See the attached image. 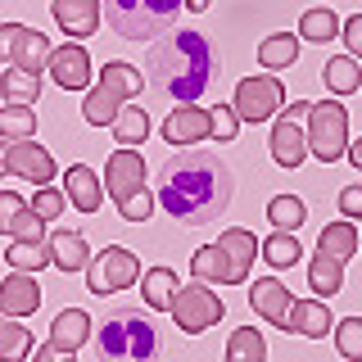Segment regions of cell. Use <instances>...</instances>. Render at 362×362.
Wrapping results in <instances>:
<instances>
[{"mask_svg":"<svg viewBox=\"0 0 362 362\" xmlns=\"http://www.w3.org/2000/svg\"><path fill=\"white\" fill-rule=\"evenodd\" d=\"M231 195L235 177L213 150H181L158 168V204L168 218L186 226L218 222L231 209Z\"/></svg>","mask_w":362,"mask_h":362,"instance_id":"6da1fadb","label":"cell"},{"mask_svg":"<svg viewBox=\"0 0 362 362\" xmlns=\"http://www.w3.org/2000/svg\"><path fill=\"white\" fill-rule=\"evenodd\" d=\"M218 50L204 32H163L150 50H145V82H150L154 95L177 100V105H195L204 90L213 86V73H218Z\"/></svg>","mask_w":362,"mask_h":362,"instance_id":"7a4b0ae2","label":"cell"},{"mask_svg":"<svg viewBox=\"0 0 362 362\" xmlns=\"http://www.w3.org/2000/svg\"><path fill=\"white\" fill-rule=\"evenodd\" d=\"M168 349L163 326L145 308H113L90 331V358L95 362H158Z\"/></svg>","mask_w":362,"mask_h":362,"instance_id":"3957f363","label":"cell"},{"mask_svg":"<svg viewBox=\"0 0 362 362\" xmlns=\"http://www.w3.org/2000/svg\"><path fill=\"white\" fill-rule=\"evenodd\" d=\"M181 5L186 0H105V14L122 41H150L173 32V23L181 18Z\"/></svg>","mask_w":362,"mask_h":362,"instance_id":"277c9868","label":"cell"},{"mask_svg":"<svg viewBox=\"0 0 362 362\" xmlns=\"http://www.w3.org/2000/svg\"><path fill=\"white\" fill-rule=\"evenodd\" d=\"M105 186H109V199L118 204L122 222H145L154 213V199H150V190H145V158L136 150H113L109 154Z\"/></svg>","mask_w":362,"mask_h":362,"instance_id":"5b68a950","label":"cell"},{"mask_svg":"<svg viewBox=\"0 0 362 362\" xmlns=\"http://www.w3.org/2000/svg\"><path fill=\"white\" fill-rule=\"evenodd\" d=\"M141 90H145V73H141V68H132V64H122V59H109L105 68H100L95 90H90L86 105H82L86 122H90V127H113L122 100L141 95Z\"/></svg>","mask_w":362,"mask_h":362,"instance_id":"8992f818","label":"cell"},{"mask_svg":"<svg viewBox=\"0 0 362 362\" xmlns=\"http://www.w3.org/2000/svg\"><path fill=\"white\" fill-rule=\"evenodd\" d=\"M308 154H317L322 163L349 154V109L339 100H322L308 109Z\"/></svg>","mask_w":362,"mask_h":362,"instance_id":"52a82bcc","label":"cell"},{"mask_svg":"<svg viewBox=\"0 0 362 362\" xmlns=\"http://www.w3.org/2000/svg\"><path fill=\"white\" fill-rule=\"evenodd\" d=\"M141 281V258L122 245H109L105 254H90V267H86V290L109 299L113 290H127Z\"/></svg>","mask_w":362,"mask_h":362,"instance_id":"ba28073f","label":"cell"},{"mask_svg":"<svg viewBox=\"0 0 362 362\" xmlns=\"http://www.w3.org/2000/svg\"><path fill=\"white\" fill-rule=\"evenodd\" d=\"M173 322L181 326L186 335H204L209 326H218L222 322V313H226V303L213 294L204 281H195V286H181L177 290V299H173Z\"/></svg>","mask_w":362,"mask_h":362,"instance_id":"9c48e42d","label":"cell"},{"mask_svg":"<svg viewBox=\"0 0 362 362\" xmlns=\"http://www.w3.org/2000/svg\"><path fill=\"white\" fill-rule=\"evenodd\" d=\"M231 109L240 113V122H267V118H276V113L286 109V86H281L272 73H254V77H245V82L235 86Z\"/></svg>","mask_w":362,"mask_h":362,"instance_id":"30bf717a","label":"cell"},{"mask_svg":"<svg viewBox=\"0 0 362 362\" xmlns=\"http://www.w3.org/2000/svg\"><path fill=\"white\" fill-rule=\"evenodd\" d=\"M5 168L23 181H37V186H50L54 181V158L37 141H9L5 145Z\"/></svg>","mask_w":362,"mask_h":362,"instance_id":"8fae6325","label":"cell"},{"mask_svg":"<svg viewBox=\"0 0 362 362\" xmlns=\"http://www.w3.org/2000/svg\"><path fill=\"white\" fill-rule=\"evenodd\" d=\"M0 235H9V240H45V222L14 190H0Z\"/></svg>","mask_w":362,"mask_h":362,"instance_id":"7c38bea8","label":"cell"},{"mask_svg":"<svg viewBox=\"0 0 362 362\" xmlns=\"http://www.w3.org/2000/svg\"><path fill=\"white\" fill-rule=\"evenodd\" d=\"M45 73L54 77V86L82 90V86L90 82V54H86V45L68 41V45H59V50H50V64H45Z\"/></svg>","mask_w":362,"mask_h":362,"instance_id":"4fadbf2b","label":"cell"},{"mask_svg":"<svg viewBox=\"0 0 362 362\" xmlns=\"http://www.w3.org/2000/svg\"><path fill=\"white\" fill-rule=\"evenodd\" d=\"M213 136V113L209 109H195V105H181L168 113L163 122V141L168 145H199Z\"/></svg>","mask_w":362,"mask_h":362,"instance_id":"5bb4252c","label":"cell"},{"mask_svg":"<svg viewBox=\"0 0 362 362\" xmlns=\"http://www.w3.org/2000/svg\"><path fill=\"white\" fill-rule=\"evenodd\" d=\"M41 308V286L32 272H9L5 281H0V313L5 317H32Z\"/></svg>","mask_w":362,"mask_h":362,"instance_id":"9a60e30c","label":"cell"},{"mask_svg":"<svg viewBox=\"0 0 362 362\" xmlns=\"http://www.w3.org/2000/svg\"><path fill=\"white\" fill-rule=\"evenodd\" d=\"M272 158H276L281 168H299L303 158H308V132H303L286 109L272 122Z\"/></svg>","mask_w":362,"mask_h":362,"instance_id":"2e32d148","label":"cell"},{"mask_svg":"<svg viewBox=\"0 0 362 362\" xmlns=\"http://www.w3.org/2000/svg\"><path fill=\"white\" fill-rule=\"evenodd\" d=\"M281 331L308 335V339H326V331H335V317H331V308H326V299H294Z\"/></svg>","mask_w":362,"mask_h":362,"instance_id":"e0dca14e","label":"cell"},{"mask_svg":"<svg viewBox=\"0 0 362 362\" xmlns=\"http://www.w3.org/2000/svg\"><path fill=\"white\" fill-rule=\"evenodd\" d=\"M54 23L68 32V37H90L100 28V14H105V0H50Z\"/></svg>","mask_w":362,"mask_h":362,"instance_id":"ac0fdd59","label":"cell"},{"mask_svg":"<svg viewBox=\"0 0 362 362\" xmlns=\"http://www.w3.org/2000/svg\"><path fill=\"white\" fill-rule=\"evenodd\" d=\"M218 249L226 254V263H231V286H245V281H249V267H254V258H258L254 231H245V226H231V231L218 235Z\"/></svg>","mask_w":362,"mask_h":362,"instance_id":"d6986e66","label":"cell"},{"mask_svg":"<svg viewBox=\"0 0 362 362\" xmlns=\"http://www.w3.org/2000/svg\"><path fill=\"white\" fill-rule=\"evenodd\" d=\"M249 303H254V313L263 317L267 326H286V313H290V286H281L276 276H263L249 286Z\"/></svg>","mask_w":362,"mask_h":362,"instance_id":"ffe728a7","label":"cell"},{"mask_svg":"<svg viewBox=\"0 0 362 362\" xmlns=\"http://www.w3.org/2000/svg\"><path fill=\"white\" fill-rule=\"evenodd\" d=\"M90 339V317L82 313V308H64L59 317H54V326H50V339H45V344L54 349V354H77V349H82Z\"/></svg>","mask_w":362,"mask_h":362,"instance_id":"44dd1931","label":"cell"},{"mask_svg":"<svg viewBox=\"0 0 362 362\" xmlns=\"http://www.w3.org/2000/svg\"><path fill=\"white\" fill-rule=\"evenodd\" d=\"M64 195L73 199V209L95 213V209H100V199H105V181L90 173L86 163H73V168L64 173Z\"/></svg>","mask_w":362,"mask_h":362,"instance_id":"7402d4cb","label":"cell"},{"mask_svg":"<svg viewBox=\"0 0 362 362\" xmlns=\"http://www.w3.org/2000/svg\"><path fill=\"white\" fill-rule=\"evenodd\" d=\"M50 37L37 28H23V37L14 45V54H9V68H23V73H45V64H50Z\"/></svg>","mask_w":362,"mask_h":362,"instance_id":"603a6c76","label":"cell"},{"mask_svg":"<svg viewBox=\"0 0 362 362\" xmlns=\"http://www.w3.org/2000/svg\"><path fill=\"white\" fill-rule=\"evenodd\" d=\"M50 263L59 272H86L90 267V245L82 231H54L50 235Z\"/></svg>","mask_w":362,"mask_h":362,"instance_id":"cb8c5ba5","label":"cell"},{"mask_svg":"<svg viewBox=\"0 0 362 362\" xmlns=\"http://www.w3.org/2000/svg\"><path fill=\"white\" fill-rule=\"evenodd\" d=\"M308 290H317V299H331V294H339V290H344V263L317 249L313 263H308Z\"/></svg>","mask_w":362,"mask_h":362,"instance_id":"d4e9b609","label":"cell"},{"mask_svg":"<svg viewBox=\"0 0 362 362\" xmlns=\"http://www.w3.org/2000/svg\"><path fill=\"white\" fill-rule=\"evenodd\" d=\"M317 249H322V254H331V258H339V263H349V258L358 254V226L349 222V218L322 226V235H317Z\"/></svg>","mask_w":362,"mask_h":362,"instance_id":"484cf974","label":"cell"},{"mask_svg":"<svg viewBox=\"0 0 362 362\" xmlns=\"http://www.w3.org/2000/svg\"><path fill=\"white\" fill-rule=\"evenodd\" d=\"M190 272H195V281H204V286H231V263H226V254L218 245H204L190 254Z\"/></svg>","mask_w":362,"mask_h":362,"instance_id":"4316f807","label":"cell"},{"mask_svg":"<svg viewBox=\"0 0 362 362\" xmlns=\"http://www.w3.org/2000/svg\"><path fill=\"white\" fill-rule=\"evenodd\" d=\"M294 59H299V37H290V32H272V37H263V45H258V64H263L267 73H281V68H290Z\"/></svg>","mask_w":362,"mask_h":362,"instance_id":"83f0119b","label":"cell"},{"mask_svg":"<svg viewBox=\"0 0 362 362\" xmlns=\"http://www.w3.org/2000/svg\"><path fill=\"white\" fill-rule=\"evenodd\" d=\"M141 290H145V303L150 308H173V299H177V290H181V281H177V272L173 267H150L145 272V281H141Z\"/></svg>","mask_w":362,"mask_h":362,"instance_id":"f1b7e54d","label":"cell"},{"mask_svg":"<svg viewBox=\"0 0 362 362\" xmlns=\"http://www.w3.org/2000/svg\"><path fill=\"white\" fill-rule=\"evenodd\" d=\"M226 362H267V339L258 326H240L226 339Z\"/></svg>","mask_w":362,"mask_h":362,"instance_id":"f546056e","label":"cell"},{"mask_svg":"<svg viewBox=\"0 0 362 362\" xmlns=\"http://www.w3.org/2000/svg\"><path fill=\"white\" fill-rule=\"evenodd\" d=\"M113 141H118L122 150L145 145L150 141V113L145 109H118V118H113Z\"/></svg>","mask_w":362,"mask_h":362,"instance_id":"4dcf8cb0","label":"cell"},{"mask_svg":"<svg viewBox=\"0 0 362 362\" xmlns=\"http://www.w3.org/2000/svg\"><path fill=\"white\" fill-rule=\"evenodd\" d=\"M32 354V331L18 326V317L0 313V362H28Z\"/></svg>","mask_w":362,"mask_h":362,"instance_id":"1f68e13d","label":"cell"},{"mask_svg":"<svg viewBox=\"0 0 362 362\" xmlns=\"http://www.w3.org/2000/svg\"><path fill=\"white\" fill-rule=\"evenodd\" d=\"M0 95H5L9 105H37V95H41V73H23V68L0 73Z\"/></svg>","mask_w":362,"mask_h":362,"instance_id":"d6a6232c","label":"cell"},{"mask_svg":"<svg viewBox=\"0 0 362 362\" xmlns=\"http://www.w3.org/2000/svg\"><path fill=\"white\" fill-rule=\"evenodd\" d=\"M326 86L335 90V95H354V90H362V64L354 59V54H339V59H331L322 68Z\"/></svg>","mask_w":362,"mask_h":362,"instance_id":"836d02e7","label":"cell"},{"mask_svg":"<svg viewBox=\"0 0 362 362\" xmlns=\"http://www.w3.org/2000/svg\"><path fill=\"white\" fill-rule=\"evenodd\" d=\"M5 263L14 272H32V276H37V272L50 263V240H14L5 249Z\"/></svg>","mask_w":362,"mask_h":362,"instance_id":"e575fe53","label":"cell"},{"mask_svg":"<svg viewBox=\"0 0 362 362\" xmlns=\"http://www.w3.org/2000/svg\"><path fill=\"white\" fill-rule=\"evenodd\" d=\"M303 254V245L294 240V231H272L267 240H258V258H267L272 267H294Z\"/></svg>","mask_w":362,"mask_h":362,"instance_id":"d590c367","label":"cell"},{"mask_svg":"<svg viewBox=\"0 0 362 362\" xmlns=\"http://www.w3.org/2000/svg\"><path fill=\"white\" fill-rule=\"evenodd\" d=\"M0 136L5 141H37V113H32V105L0 109Z\"/></svg>","mask_w":362,"mask_h":362,"instance_id":"8d00e7d4","label":"cell"},{"mask_svg":"<svg viewBox=\"0 0 362 362\" xmlns=\"http://www.w3.org/2000/svg\"><path fill=\"white\" fill-rule=\"evenodd\" d=\"M267 222L276 226V231H299V226L308 222V209H303L299 195H276L267 204Z\"/></svg>","mask_w":362,"mask_h":362,"instance_id":"74e56055","label":"cell"},{"mask_svg":"<svg viewBox=\"0 0 362 362\" xmlns=\"http://www.w3.org/2000/svg\"><path fill=\"white\" fill-rule=\"evenodd\" d=\"M299 37H303V41L326 45V41H335V37H339V18L331 14V9H303V18H299Z\"/></svg>","mask_w":362,"mask_h":362,"instance_id":"f35d334b","label":"cell"},{"mask_svg":"<svg viewBox=\"0 0 362 362\" xmlns=\"http://www.w3.org/2000/svg\"><path fill=\"white\" fill-rule=\"evenodd\" d=\"M335 349H339L344 362H362V317L335 322Z\"/></svg>","mask_w":362,"mask_h":362,"instance_id":"ab89813d","label":"cell"},{"mask_svg":"<svg viewBox=\"0 0 362 362\" xmlns=\"http://www.w3.org/2000/svg\"><path fill=\"white\" fill-rule=\"evenodd\" d=\"M64 204H68V195H64V190H54V186H37L32 213H37L41 222H50V218H59V213H64Z\"/></svg>","mask_w":362,"mask_h":362,"instance_id":"60d3db41","label":"cell"},{"mask_svg":"<svg viewBox=\"0 0 362 362\" xmlns=\"http://www.w3.org/2000/svg\"><path fill=\"white\" fill-rule=\"evenodd\" d=\"M213 136H218L222 145H231L235 136H240V113H235L231 105H218V109H213Z\"/></svg>","mask_w":362,"mask_h":362,"instance_id":"b9f144b4","label":"cell"},{"mask_svg":"<svg viewBox=\"0 0 362 362\" xmlns=\"http://www.w3.org/2000/svg\"><path fill=\"white\" fill-rule=\"evenodd\" d=\"M339 213H344L349 222L362 218V181H354V186H344V190H339Z\"/></svg>","mask_w":362,"mask_h":362,"instance_id":"7bdbcfd3","label":"cell"},{"mask_svg":"<svg viewBox=\"0 0 362 362\" xmlns=\"http://www.w3.org/2000/svg\"><path fill=\"white\" fill-rule=\"evenodd\" d=\"M339 32H344V45H349V54H354V59H362V14L344 18V23H339Z\"/></svg>","mask_w":362,"mask_h":362,"instance_id":"ee69618b","label":"cell"},{"mask_svg":"<svg viewBox=\"0 0 362 362\" xmlns=\"http://www.w3.org/2000/svg\"><path fill=\"white\" fill-rule=\"evenodd\" d=\"M23 28H28V23H0V59H5V64H9V54H14Z\"/></svg>","mask_w":362,"mask_h":362,"instance_id":"f6af8a7d","label":"cell"},{"mask_svg":"<svg viewBox=\"0 0 362 362\" xmlns=\"http://www.w3.org/2000/svg\"><path fill=\"white\" fill-rule=\"evenodd\" d=\"M308 109H313L308 100H290V109H286V113H290L294 122H303V118H308Z\"/></svg>","mask_w":362,"mask_h":362,"instance_id":"bcb514c9","label":"cell"},{"mask_svg":"<svg viewBox=\"0 0 362 362\" xmlns=\"http://www.w3.org/2000/svg\"><path fill=\"white\" fill-rule=\"evenodd\" d=\"M344 158H349V163H354V168H358V173H362V136H358V141H354V145H349V154H344Z\"/></svg>","mask_w":362,"mask_h":362,"instance_id":"7dc6e473","label":"cell"},{"mask_svg":"<svg viewBox=\"0 0 362 362\" xmlns=\"http://www.w3.org/2000/svg\"><path fill=\"white\" fill-rule=\"evenodd\" d=\"M54 358H59V354H54L50 344H41V349H37V358H32V362H54Z\"/></svg>","mask_w":362,"mask_h":362,"instance_id":"c3c4849f","label":"cell"},{"mask_svg":"<svg viewBox=\"0 0 362 362\" xmlns=\"http://www.w3.org/2000/svg\"><path fill=\"white\" fill-rule=\"evenodd\" d=\"M186 9H195V14H204V9H209V0H186Z\"/></svg>","mask_w":362,"mask_h":362,"instance_id":"681fc988","label":"cell"},{"mask_svg":"<svg viewBox=\"0 0 362 362\" xmlns=\"http://www.w3.org/2000/svg\"><path fill=\"white\" fill-rule=\"evenodd\" d=\"M9 173V168H5V145H0V177H5Z\"/></svg>","mask_w":362,"mask_h":362,"instance_id":"f907efd6","label":"cell"},{"mask_svg":"<svg viewBox=\"0 0 362 362\" xmlns=\"http://www.w3.org/2000/svg\"><path fill=\"white\" fill-rule=\"evenodd\" d=\"M54 362H73V354H68V358H64V354H59V358H54Z\"/></svg>","mask_w":362,"mask_h":362,"instance_id":"816d5d0a","label":"cell"}]
</instances>
